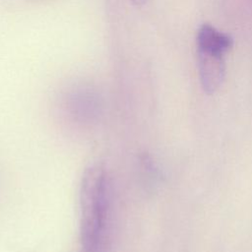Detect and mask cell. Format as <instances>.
I'll return each mask as SVG.
<instances>
[{"instance_id":"cell-3","label":"cell","mask_w":252,"mask_h":252,"mask_svg":"<svg viewBox=\"0 0 252 252\" xmlns=\"http://www.w3.org/2000/svg\"><path fill=\"white\" fill-rule=\"evenodd\" d=\"M197 49L223 54L233 45V38L214 26L205 23L200 26L197 32Z\"/></svg>"},{"instance_id":"cell-1","label":"cell","mask_w":252,"mask_h":252,"mask_svg":"<svg viewBox=\"0 0 252 252\" xmlns=\"http://www.w3.org/2000/svg\"><path fill=\"white\" fill-rule=\"evenodd\" d=\"M107 176L100 163L89 165L80 185V239L83 252H97L104 235Z\"/></svg>"},{"instance_id":"cell-2","label":"cell","mask_w":252,"mask_h":252,"mask_svg":"<svg viewBox=\"0 0 252 252\" xmlns=\"http://www.w3.org/2000/svg\"><path fill=\"white\" fill-rule=\"evenodd\" d=\"M197 67L203 91L208 94L217 93L225 79L223 54L197 49Z\"/></svg>"}]
</instances>
